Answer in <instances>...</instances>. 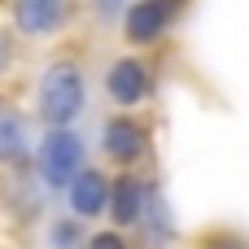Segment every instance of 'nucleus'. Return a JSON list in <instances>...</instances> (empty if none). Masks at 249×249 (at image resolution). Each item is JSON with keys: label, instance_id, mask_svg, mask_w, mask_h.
Here are the masks:
<instances>
[{"label": "nucleus", "instance_id": "nucleus-2", "mask_svg": "<svg viewBox=\"0 0 249 249\" xmlns=\"http://www.w3.org/2000/svg\"><path fill=\"white\" fill-rule=\"evenodd\" d=\"M74 162H79V140L70 131H53L48 144H44V171H48V179H70Z\"/></svg>", "mask_w": 249, "mask_h": 249}, {"label": "nucleus", "instance_id": "nucleus-4", "mask_svg": "<svg viewBox=\"0 0 249 249\" xmlns=\"http://www.w3.org/2000/svg\"><path fill=\"white\" fill-rule=\"evenodd\" d=\"M114 92H118V101H140L144 96V74L136 66H123L114 74Z\"/></svg>", "mask_w": 249, "mask_h": 249}, {"label": "nucleus", "instance_id": "nucleus-1", "mask_svg": "<svg viewBox=\"0 0 249 249\" xmlns=\"http://www.w3.org/2000/svg\"><path fill=\"white\" fill-rule=\"evenodd\" d=\"M44 92H48V101H44L48 118H66V114L79 109V74H74L70 66H57V70L48 74Z\"/></svg>", "mask_w": 249, "mask_h": 249}, {"label": "nucleus", "instance_id": "nucleus-3", "mask_svg": "<svg viewBox=\"0 0 249 249\" xmlns=\"http://www.w3.org/2000/svg\"><path fill=\"white\" fill-rule=\"evenodd\" d=\"M57 18V0H22V22L26 31H48Z\"/></svg>", "mask_w": 249, "mask_h": 249}, {"label": "nucleus", "instance_id": "nucleus-5", "mask_svg": "<svg viewBox=\"0 0 249 249\" xmlns=\"http://www.w3.org/2000/svg\"><path fill=\"white\" fill-rule=\"evenodd\" d=\"M96 206H101V179L83 175L79 179V210H96Z\"/></svg>", "mask_w": 249, "mask_h": 249}]
</instances>
